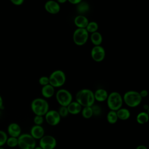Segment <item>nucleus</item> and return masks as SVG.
Masks as SVG:
<instances>
[{
  "label": "nucleus",
  "mask_w": 149,
  "mask_h": 149,
  "mask_svg": "<svg viewBox=\"0 0 149 149\" xmlns=\"http://www.w3.org/2000/svg\"><path fill=\"white\" fill-rule=\"evenodd\" d=\"M122 97L123 103L128 107L132 108L138 107L143 100L139 92L135 90H129L125 92Z\"/></svg>",
  "instance_id": "7ed1b4c3"
},
{
  "label": "nucleus",
  "mask_w": 149,
  "mask_h": 149,
  "mask_svg": "<svg viewBox=\"0 0 149 149\" xmlns=\"http://www.w3.org/2000/svg\"><path fill=\"white\" fill-rule=\"evenodd\" d=\"M55 94L56 100L60 106L67 107L73 101V95L67 89L60 88Z\"/></svg>",
  "instance_id": "423d86ee"
},
{
  "label": "nucleus",
  "mask_w": 149,
  "mask_h": 149,
  "mask_svg": "<svg viewBox=\"0 0 149 149\" xmlns=\"http://www.w3.org/2000/svg\"><path fill=\"white\" fill-rule=\"evenodd\" d=\"M106 101L109 110L115 111L122 108L123 104L122 95L118 91H112L108 94Z\"/></svg>",
  "instance_id": "20e7f679"
},
{
  "label": "nucleus",
  "mask_w": 149,
  "mask_h": 149,
  "mask_svg": "<svg viewBox=\"0 0 149 149\" xmlns=\"http://www.w3.org/2000/svg\"><path fill=\"white\" fill-rule=\"evenodd\" d=\"M0 149H5L3 147H0Z\"/></svg>",
  "instance_id": "ea45409f"
},
{
  "label": "nucleus",
  "mask_w": 149,
  "mask_h": 149,
  "mask_svg": "<svg viewBox=\"0 0 149 149\" xmlns=\"http://www.w3.org/2000/svg\"><path fill=\"white\" fill-rule=\"evenodd\" d=\"M82 1H83V0H68V1L70 3H71V4H72V5H77V4H79L80 2H81Z\"/></svg>",
  "instance_id": "72a5a7b5"
},
{
  "label": "nucleus",
  "mask_w": 149,
  "mask_h": 149,
  "mask_svg": "<svg viewBox=\"0 0 149 149\" xmlns=\"http://www.w3.org/2000/svg\"><path fill=\"white\" fill-rule=\"evenodd\" d=\"M44 120L45 119L43 116L35 115L33 118V122L36 125H42Z\"/></svg>",
  "instance_id": "c85d7f7f"
},
{
  "label": "nucleus",
  "mask_w": 149,
  "mask_h": 149,
  "mask_svg": "<svg viewBox=\"0 0 149 149\" xmlns=\"http://www.w3.org/2000/svg\"><path fill=\"white\" fill-rule=\"evenodd\" d=\"M38 83L42 86L48 84H49V77H48V76H41L38 79Z\"/></svg>",
  "instance_id": "7c9ffc66"
},
{
  "label": "nucleus",
  "mask_w": 149,
  "mask_h": 149,
  "mask_svg": "<svg viewBox=\"0 0 149 149\" xmlns=\"http://www.w3.org/2000/svg\"><path fill=\"white\" fill-rule=\"evenodd\" d=\"M7 133L9 136L18 137L22 134L20 126L15 122L10 123L7 127Z\"/></svg>",
  "instance_id": "4468645a"
},
{
  "label": "nucleus",
  "mask_w": 149,
  "mask_h": 149,
  "mask_svg": "<svg viewBox=\"0 0 149 149\" xmlns=\"http://www.w3.org/2000/svg\"><path fill=\"white\" fill-rule=\"evenodd\" d=\"M108 91L104 88H98L94 92V96L95 101H98L100 102L106 101L108 95Z\"/></svg>",
  "instance_id": "dca6fc26"
},
{
  "label": "nucleus",
  "mask_w": 149,
  "mask_h": 149,
  "mask_svg": "<svg viewBox=\"0 0 149 149\" xmlns=\"http://www.w3.org/2000/svg\"><path fill=\"white\" fill-rule=\"evenodd\" d=\"M136 122L140 125H144L148 122L149 119V115L147 112L141 111L136 115Z\"/></svg>",
  "instance_id": "412c9836"
},
{
  "label": "nucleus",
  "mask_w": 149,
  "mask_h": 149,
  "mask_svg": "<svg viewBox=\"0 0 149 149\" xmlns=\"http://www.w3.org/2000/svg\"><path fill=\"white\" fill-rule=\"evenodd\" d=\"M139 94H140L141 97L142 98H146V97H147V95H148V91H147V90H146V89H143V90H141L139 92Z\"/></svg>",
  "instance_id": "473e14b6"
},
{
  "label": "nucleus",
  "mask_w": 149,
  "mask_h": 149,
  "mask_svg": "<svg viewBox=\"0 0 149 149\" xmlns=\"http://www.w3.org/2000/svg\"><path fill=\"white\" fill-rule=\"evenodd\" d=\"M76 9L79 15H83L89 10L90 5L87 2L82 1L81 2L77 5Z\"/></svg>",
  "instance_id": "4be33fe9"
},
{
  "label": "nucleus",
  "mask_w": 149,
  "mask_h": 149,
  "mask_svg": "<svg viewBox=\"0 0 149 149\" xmlns=\"http://www.w3.org/2000/svg\"><path fill=\"white\" fill-rule=\"evenodd\" d=\"M6 144H7V146L10 148H14L17 147L18 145L17 137L11 136L8 137L6 142Z\"/></svg>",
  "instance_id": "a878e982"
},
{
  "label": "nucleus",
  "mask_w": 149,
  "mask_h": 149,
  "mask_svg": "<svg viewBox=\"0 0 149 149\" xmlns=\"http://www.w3.org/2000/svg\"><path fill=\"white\" fill-rule=\"evenodd\" d=\"M55 88L49 84L42 86L41 93L43 98L45 99H48L52 97L55 94Z\"/></svg>",
  "instance_id": "f3484780"
},
{
  "label": "nucleus",
  "mask_w": 149,
  "mask_h": 149,
  "mask_svg": "<svg viewBox=\"0 0 149 149\" xmlns=\"http://www.w3.org/2000/svg\"><path fill=\"white\" fill-rule=\"evenodd\" d=\"M143 109L144 110V111H146V112H148L149 111V105L147 104H145L143 105Z\"/></svg>",
  "instance_id": "c9c22d12"
},
{
  "label": "nucleus",
  "mask_w": 149,
  "mask_h": 149,
  "mask_svg": "<svg viewBox=\"0 0 149 149\" xmlns=\"http://www.w3.org/2000/svg\"><path fill=\"white\" fill-rule=\"evenodd\" d=\"M75 101L82 107H91L95 103L94 92L88 88L79 90L75 95Z\"/></svg>",
  "instance_id": "f257e3e1"
},
{
  "label": "nucleus",
  "mask_w": 149,
  "mask_h": 149,
  "mask_svg": "<svg viewBox=\"0 0 149 149\" xmlns=\"http://www.w3.org/2000/svg\"><path fill=\"white\" fill-rule=\"evenodd\" d=\"M135 149H148V148L144 146V145H143V144H140V145H139L137 146Z\"/></svg>",
  "instance_id": "f704fd0d"
},
{
  "label": "nucleus",
  "mask_w": 149,
  "mask_h": 149,
  "mask_svg": "<svg viewBox=\"0 0 149 149\" xmlns=\"http://www.w3.org/2000/svg\"><path fill=\"white\" fill-rule=\"evenodd\" d=\"M98 24L95 21H89L88 23L87 24L86 27L85 28L86 30L87 31L88 33H93L96 32L98 30Z\"/></svg>",
  "instance_id": "393cba45"
},
{
  "label": "nucleus",
  "mask_w": 149,
  "mask_h": 149,
  "mask_svg": "<svg viewBox=\"0 0 149 149\" xmlns=\"http://www.w3.org/2000/svg\"><path fill=\"white\" fill-rule=\"evenodd\" d=\"M106 118H107V122L111 125H113L116 123L118 120L116 112L115 111L109 110V111L107 114Z\"/></svg>",
  "instance_id": "5701e85b"
},
{
  "label": "nucleus",
  "mask_w": 149,
  "mask_h": 149,
  "mask_svg": "<svg viewBox=\"0 0 149 149\" xmlns=\"http://www.w3.org/2000/svg\"><path fill=\"white\" fill-rule=\"evenodd\" d=\"M116 114L118 119L122 120H126L129 119L131 116V113L126 108H120L116 111Z\"/></svg>",
  "instance_id": "6ab92c4d"
},
{
  "label": "nucleus",
  "mask_w": 149,
  "mask_h": 149,
  "mask_svg": "<svg viewBox=\"0 0 149 149\" xmlns=\"http://www.w3.org/2000/svg\"><path fill=\"white\" fill-rule=\"evenodd\" d=\"M90 39L94 45H101L103 41L102 36L98 31L91 33Z\"/></svg>",
  "instance_id": "aec40b11"
},
{
  "label": "nucleus",
  "mask_w": 149,
  "mask_h": 149,
  "mask_svg": "<svg viewBox=\"0 0 149 149\" xmlns=\"http://www.w3.org/2000/svg\"><path fill=\"white\" fill-rule=\"evenodd\" d=\"M57 145V141L52 135H44L39 140V146L42 149H55Z\"/></svg>",
  "instance_id": "1a4fd4ad"
},
{
  "label": "nucleus",
  "mask_w": 149,
  "mask_h": 149,
  "mask_svg": "<svg viewBox=\"0 0 149 149\" xmlns=\"http://www.w3.org/2000/svg\"><path fill=\"white\" fill-rule=\"evenodd\" d=\"M91 108L93 109V116H100L101 115L102 110L100 106L94 104L93 106H91Z\"/></svg>",
  "instance_id": "c756f323"
},
{
  "label": "nucleus",
  "mask_w": 149,
  "mask_h": 149,
  "mask_svg": "<svg viewBox=\"0 0 149 149\" xmlns=\"http://www.w3.org/2000/svg\"><path fill=\"white\" fill-rule=\"evenodd\" d=\"M17 139V146L20 149H34L36 146V140L30 133H22Z\"/></svg>",
  "instance_id": "0eeeda50"
},
{
  "label": "nucleus",
  "mask_w": 149,
  "mask_h": 149,
  "mask_svg": "<svg viewBox=\"0 0 149 149\" xmlns=\"http://www.w3.org/2000/svg\"><path fill=\"white\" fill-rule=\"evenodd\" d=\"M34 149H42V148L41 147H40L39 146H36Z\"/></svg>",
  "instance_id": "58836bf2"
},
{
  "label": "nucleus",
  "mask_w": 149,
  "mask_h": 149,
  "mask_svg": "<svg viewBox=\"0 0 149 149\" xmlns=\"http://www.w3.org/2000/svg\"><path fill=\"white\" fill-rule=\"evenodd\" d=\"M90 55L92 59L96 62L102 61L105 57V50L101 45H94L91 48Z\"/></svg>",
  "instance_id": "9b49d317"
},
{
  "label": "nucleus",
  "mask_w": 149,
  "mask_h": 149,
  "mask_svg": "<svg viewBox=\"0 0 149 149\" xmlns=\"http://www.w3.org/2000/svg\"><path fill=\"white\" fill-rule=\"evenodd\" d=\"M49 84L54 88H59L63 86L66 80L65 73L62 70H55L48 76Z\"/></svg>",
  "instance_id": "39448f33"
},
{
  "label": "nucleus",
  "mask_w": 149,
  "mask_h": 149,
  "mask_svg": "<svg viewBox=\"0 0 149 149\" xmlns=\"http://www.w3.org/2000/svg\"><path fill=\"white\" fill-rule=\"evenodd\" d=\"M69 113L73 115H78L81 112L82 107L76 101H72L67 107Z\"/></svg>",
  "instance_id": "a211bd4d"
},
{
  "label": "nucleus",
  "mask_w": 149,
  "mask_h": 149,
  "mask_svg": "<svg viewBox=\"0 0 149 149\" xmlns=\"http://www.w3.org/2000/svg\"><path fill=\"white\" fill-rule=\"evenodd\" d=\"M30 108L35 115L44 116L49 110V105L47 100L44 98H36L31 102Z\"/></svg>",
  "instance_id": "f03ea898"
},
{
  "label": "nucleus",
  "mask_w": 149,
  "mask_h": 149,
  "mask_svg": "<svg viewBox=\"0 0 149 149\" xmlns=\"http://www.w3.org/2000/svg\"><path fill=\"white\" fill-rule=\"evenodd\" d=\"M83 118L88 119L93 116V112L91 107H83L80 112Z\"/></svg>",
  "instance_id": "b1692460"
},
{
  "label": "nucleus",
  "mask_w": 149,
  "mask_h": 149,
  "mask_svg": "<svg viewBox=\"0 0 149 149\" xmlns=\"http://www.w3.org/2000/svg\"><path fill=\"white\" fill-rule=\"evenodd\" d=\"M44 9L48 13L56 15L61 10V5L55 0H48L44 4Z\"/></svg>",
  "instance_id": "f8f14e48"
},
{
  "label": "nucleus",
  "mask_w": 149,
  "mask_h": 149,
  "mask_svg": "<svg viewBox=\"0 0 149 149\" xmlns=\"http://www.w3.org/2000/svg\"><path fill=\"white\" fill-rule=\"evenodd\" d=\"M89 33L86 29L77 28L73 33V41L77 46L84 45L88 41Z\"/></svg>",
  "instance_id": "6e6552de"
},
{
  "label": "nucleus",
  "mask_w": 149,
  "mask_h": 149,
  "mask_svg": "<svg viewBox=\"0 0 149 149\" xmlns=\"http://www.w3.org/2000/svg\"><path fill=\"white\" fill-rule=\"evenodd\" d=\"M56 1L59 3V4H63L65 3H66L68 0H56Z\"/></svg>",
  "instance_id": "4c0bfd02"
},
{
  "label": "nucleus",
  "mask_w": 149,
  "mask_h": 149,
  "mask_svg": "<svg viewBox=\"0 0 149 149\" xmlns=\"http://www.w3.org/2000/svg\"><path fill=\"white\" fill-rule=\"evenodd\" d=\"M88 22V18L84 15H78L74 19V24L77 28L85 29Z\"/></svg>",
  "instance_id": "2eb2a0df"
},
{
  "label": "nucleus",
  "mask_w": 149,
  "mask_h": 149,
  "mask_svg": "<svg viewBox=\"0 0 149 149\" xmlns=\"http://www.w3.org/2000/svg\"><path fill=\"white\" fill-rule=\"evenodd\" d=\"M44 117L47 123L52 126H57L61 120V117L58 111L55 109H49Z\"/></svg>",
  "instance_id": "9d476101"
},
{
  "label": "nucleus",
  "mask_w": 149,
  "mask_h": 149,
  "mask_svg": "<svg viewBox=\"0 0 149 149\" xmlns=\"http://www.w3.org/2000/svg\"><path fill=\"white\" fill-rule=\"evenodd\" d=\"M3 108V98L0 95V109H2Z\"/></svg>",
  "instance_id": "e433bc0d"
},
{
  "label": "nucleus",
  "mask_w": 149,
  "mask_h": 149,
  "mask_svg": "<svg viewBox=\"0 0 149 149\" xmlns=\"http://www.w3.org/2000/svg\"><path fill=\"white\" fill-rule=\"evenodd\" d=\"M8 137V136L6 132L2 130H0V147H3L6 144Z\"/></svg>",
  "instance_id": "bb28decb"
},
{
  "label": "nucleus",
  "mask_w": 149,
  "mask_h": 149,
  "mask_svg": "<svg viewBox=\"0 0 149 149\" xmlns=\"http://www.w3.org/2000/svg\"><path fill=\"white\" fill-rule=\"evenodd\" d=\"M30 134L36 140H40L45 135V130L42 125H34L30 129Z\"/></svg>",
  "instance_id": "ddd939ff"
},
{
  "label": "nucleus",
  "mask_w": 149,
  "mask_h": 149,
  "mask_svg": "<svg viewBox=\"0 0 149 149\" xmlns=\"http://www.w3.org/2000/svg\"><path fill=\"white\" fill-rule=\"evenodd\" d=\"M10 1L14 5L20 6L24 3V0H10Z\"/></svg>",
  "instance_id": "2f4dec72"
},
{
  "label": "nucleus",
  "mask_w": 149,
  "mask_h": 149,
  "mask_svg": "<svg viewBox=\"0 0 149 149\" xmlns=\"http://www.w3.org/2000/svg\"><path fill=\"white\" fill-rule=\"evenodd\" d=\"M58 113L59 114L60 116L62 118H65L68 116V115L69 114L68 108L66 107H63V106H60L58 110L57 111Z\"/></svg>",
  "instance_id": "cd10ccee"
}]
</instances>
